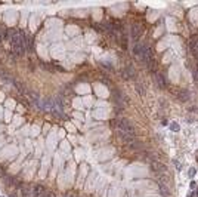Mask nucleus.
<instances>
[{
	"label": "nucleus",
	"mask_w": 198,
	"mask_h": 197,
	"mask_svg": "<svg viewBox=\"0 0 198 197\" xmlns=\"http://www.w3.org/2000/svg\"><path fill=\"white\" fill-rule=\"evenodd\" d=\"M113 125L117 129V132H124V133H130V135H136L135 127L132 126V123L129 122L127 119H117Z\"/></svg>",
	"instance_id": "nucleus-1"
},
{
	"label": "nucleus",
	"mask_w": 198,
	"mask_h": 197,
	"mask_svg": "<svg viewBox=\"0 0 198 197\" xmlns=\"http://www.w3.org/2000/svg\"><path fill=\"white\" fill-rule=\"evenodd\" d=\"M11 42H12V48L18 55L24 54V37L18 33V31H11Z\"/></svg>",
	"instance_id": "nucleus-2"
},
{
	"label": "nucleus",
	"mask_w": 198,
	"mask_h": 197,
	"mask_svg": "<svg viewBox=\"0 0 198 197\" xmlns=\"http://www.w3.org/2000/svg\"><path fill=\"white\" fill-rule=\"evenodd\" d=\"M142 34V27L139 24H132V27H130V37H132V40L133 42H139V37H141Z\"/></svg>",
	"instance_id": "nucleus-3"
},
{
	"label": "nucleus",
	"mask_w": 198,
	"mask_h": 197,
	"mask_svg": "<svg viewBox=\"0 0 198 197\" xmlns=\"http://www.w3.org/2000/svg\"><path fill=\"white\" fill-rule=\"evenodd\" d=\"M151 169L154 170V172H158V173H164L166 170H167V166H164L163 163H160V162H151Z\"/></svg>",
	"instance_id": "nucleus-4"
},
{
	"label": "nucleus",
	"mask_w": 198,
	"mask_h": 197,
	"mask_svg": "<svg viewBox=\"0 0 198 197\" xmlns=\"http://www.w3.org/2000/svg\"><path fill=\"white\" fill-rule=\"evenodd\" d=\"M154 80H155V84L158 86V87H160V89H164V87H167L166 80H164V77H163V74L155 73V74H154Z\"/></svg>",
	"instance_id": "nucleus-5"
},
{
	"label": "nucleus",
	"mask_w": 198,
	"mask_h": 197,
	"mask_svg": "<svg viewBox=\"0 0 198 197\" xmlns=\"http://www.w3.org/2000/svg\"><path fill=\"white\" fill-rule=\"evenodd\" d=\"M47 190H44L42 185H34L33 187V197H44Z\"/></svg>",
	"instance_id": "nucleus-6"
},
{
	"label": "nucleus",
	"mask_w": 198,
	"mask_h": 197,
	"mask_svg": "<svg viewBox=\"0 0 198 197\" xmlns=\"http://www.w3.org/2000/svg\"><path fill=\"white\" fill-rule=\"evenodd\" d=\"M118 136H120V140L123 141V142H127V144H132L133 140H135V136L136 135H130V133H124V132H118Z\"/></svg>",
	"instance_id": "nucleus-7"
},
{
	"label": "nucleus",
	"mask_w": 198,
	"mask_h": 197,
	"mask_svg": "<svg viewBox=\"0 0 198 197\" xmlns=\"http://www.w3.org/2000/svg\"><path fill=\"white\" fill-rule=\"evenodd\" d=\"M123 76H124L126 79H135V77H136V74H135V71H133L132 67L124 68V70H123Z\"/></svg>",
	"instance_id": "nucleus-8"
},
{
	"label": "nucleus",
	"mask_w": 198,
	"mask_h": 197,
	"mask_svg": "<svg viewBox=\"0 0 198 197\" xmlns=\"http://www.w3.org/2000/svg\"><path fill=\"white\" fill-rule=\"evenodd\" d=\"M158 190H160V193H161L163 196H166V197L170 196V191H169V188H167L166 184H158Z\"/></svg>",
	"instance_id": "nucleus-9"
},
{
	"label": "nucleus",
	"mask_w": 198,
	"mask_h": 197,
	"mask_svg": "<svg viewBox=\"0 0 198 197\" xmlns=\"http://www.w3.org/2000/svg\"><path fill=\"white\" fill-rule=\"evenodd\" d=\"M177 98L180 99V101H188V99H189V95H188L186 90H184V92H179V94H177Z\"/></svg>",
	"instance_id": "nucleus-10"
},
{
	"label": "nucleus",
	"mask_w": 198,
	"mask_h": 197,
	"mask_svg": "<svg viewBox=\"0 0 198 197\" xmlns=\"http://www.w3.org/2000/svg\"><path fill=\"white\" fill-rule=\"evenodd\" d=\"M192 77H194V82L198 84V65L195 67V71H192Z\"/></svg>",
	"instance_id": "nucleus-11"
},
{
	"label": "nucleus",
	"mask_w": 198,
	"mask_h": 197,
	"mask_svg": "<svg viewBox=\"0 0 198 197\" xmlns=\"http://www.w3.org/2000/svg\"><path fill=\"white\" fill-rule=\"evenodd\" d=\"M44 197H55V194H53L52 191H46V194H44Z\"/></svg>",
	"instance_id": "nucleus-12"
},
{
	"label": "nucleus",
	"mask_w": 198,
	"mask_h": 197,
	"mask_svg": "<svg viewBox=\"0 0 198 197\" xmlns=\"http://www.w3.org/2000/svg\"><path fill=\"white\" fill-rule=\"evenodd\" d=\"M64 197H71V196H64Z\"/></svg>",
	"instance_id": "nucleus-13"
}]
</instances>
